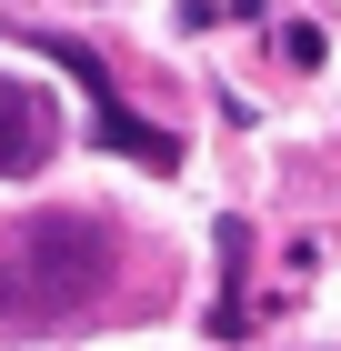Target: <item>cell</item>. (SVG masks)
<instances>
[{"instance_id": "obj_3", "label": "cell", "mask_w": 341, "mask_h": 351, "mask_svg": "<svg viewBox=\"0 0 341 351\" xmlns=\"http://www.w3.org/2000/svg\"><path fill=\"white\" fill-rule=\"evenodd\" d=\"M91 141H101V151H131V161H151V171H181V141L151 131V121H141V110H121V101L91 110Z\"/></svg>"}, {"instance_id": "obj_2", "label": "cell", "mask_w": 341, "mask_h": 351, "mask_svg": "<svg viewBox=\"0 0 341 351\" xmlns=\"http://www.w3.org/2000/svg\"><path fill=\"white\" fill-rule=\"evenodd\" d=\"M51 141H60V121H51V90L0 81V181L40 171V161H51Z\"/></svg>"}, {"instance_id": "obj_1", "label": "cell", "mask_w": 341, "mask_h": 351, "mask_svg": "<svg viewBox=\"0 0 341 351\" xmlns=\"http://www.w3.org/2000/svg\"><path fill=\"white\" fill-rule=\"evenodd\" d=\"M101 271H110L101 221H40V231H21V291H10V311H71V301L101 291Z\"/></svg>"}]
</instances>
